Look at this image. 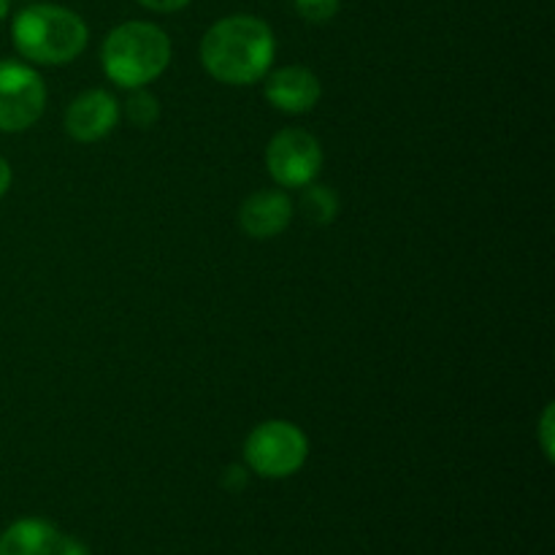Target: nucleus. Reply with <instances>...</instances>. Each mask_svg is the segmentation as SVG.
<instances>
[{"label":"nucleus","mask_w":555,"mask_h":555,"mask_svg":"<svg viewBox=\"0 0 555 555\" xmlns=\"http://www.w3.org/2000/svg\"><path fill=\"white\" fill-rule=\"evenodd\" d=\"M276 38L263 20L233 14L215 22L201 41V63L220 85L247 87L271 70Z\"/></svg>","instance_id":"obj_1"},{"label":"nucleus","mask_w":555,"mask_h":555,"mask_svg":"<svg viewBox=\"0 0 555 555\" xmlns=\"http://www.w3.org/2000/svg\"><path fill=\"white\" fill-rule=\"evenodd\" d=\"M16 52L36 65H68L90 41L85 20L76 11L54 3L22 9L11 25Z\"/></svg>","instance_id":"obj_2"},{"label":"nucleus","mask_w":555,"mask_h":555,"mask_svg":"<svg viewBox=\"0 0 555 555\" xmlns=\"http://www.w3.org/2000/svg\"><path fill=\"white\" fill-rule=\"evenodd\" d=\"M101 63L114 85L122 90H139L168 68L171 38L152 22H122L103 41Z\"/></svg>","instance_id":"obj_3"},{"label":"nucleus","mask_w":555,"mask_h":555,"mask_svg":"<svg viewBox=\"0 0 555 555\" xmlns=\"http://www.w3.org/2000/svg\"><path fill=\"white\" fill-rule=\"evenodd\" d=\"M309 455V439L296 423L266 421L244 439V464L266 480L293 477Z\"/></svg>","instance_id":"obj_4"},{"label":"nucleus","mask_w":555,"mask_h":555,"mask_svg":"<svg viewBox=\"0 0 555 555\" xmlns=\"http://www.w3.org/2000/svg\"><path fill=\"white\" fill-rule=\"evenodd\" d=\"M47 87L36 68L16 60H0V130L22 133L41 119Z\"/></svg>","instance_id":"obj_5"},{"label":"nucleus","mask_w":555,"mask_h":555,"mask_svg":"<svg viewBox=\"0 0 555 555\" xmlns=\"http://www.w3.org/2000/svg\"><path fill=\"white\" fill-rule=\"evenodd\" d=\"M266 168L280 188H307L323 168V146L307 130L285 128L266 146Z\"/></svg>","instance_id":"obj_6"},{"label":"nucleus","mask_w":555,"mask_h":555,"mask_svg":"<svg viewBox=\"0 0 555 555\" xmlns=\"http://www.w3.org/2000/svg\"><path fill=\"white\" fill-rule=\"evenodd\" d=\"M119 122V103L106 90H87L74 98L65 112V130L79 144H95L106 139Z\"/></svg>","instance_id":"obj_7"},{"label":"nucleus","mask_w":555,"mask_h":555,"mask_svg":"<svg viewBox=\"0 0 555 555\" xmlns=\"http://www.w3.org/2000/svg\"><path fill=\"white\" fill-rule=\"evenodd\" d=\"M266 79V101L285 114H307L318 106L323 87L320 79L304 65H285V68L269 70Z\"/></svg>","instance_id":"obj_8"},{"label":"nucleus","mask_w":555,"mask_h":555,"mask_svg":"<svg viewBox=\"0 0 555 555\" xmlns=\"http://www.w3.org/2000/svg\"><path fill=\"white\" fill-rule=\"evenodd\" d=\"M293 220V201L282 190H258L238 209L242 231L253 238H274L287 231Z\"/></svg>","instance_id":"obj_9"},{"label":"nucleus","mask_w":555,"mask_h":555,"mask_svg":"<svg viewBox=\"0 0 555 555\" xmlns=\"http://www.w3.org/2000/svg\"><path fill=\"white\" fill-rule=\"evenodd\" d=\"M60 540L49 520L22 518L0 534V555H54Z\"/></svg>","instance_id":"obj_10"},{"label":"nucleus","mask_w":555,"mask_h":555,"mask_svg":"<svg viewBox=\"0 0 555 555\" xmlns=\"http://www.w3.org/2000/svg\"><path fill=\"white\" fill-rule=\"evenodd\" d=\"M339 211V201H336L334 190L323 188V184H307L301 195V215L314 225H328Z\"/></svg>","instance_id":"obj_11"},{"label":"nucleus","mask_w":555,"mask_h":555,"mask_svg":"<svg viewBox=\"0 0 555 555\" xmlns=\"http://www.w3.org/2000/svg\"><path fill=\"white\" fill-rule=\"evenodd\" d=\"M125 117H128V122L135 125V128H152V125L157 122V117H160V103H157V98L152 95V92L139 87V90H133V95L125 101Z\"/></svg>","instance_id":"obj_12"},{"label":"nucleus","mask_w":555,"mask_h":555,"mask_svg":"<svg viewBox=\"0 0 555 555\" xmlns=\"http://www.w3.org/2000/svg\"><path fill=\"white\" fill-rule=\"evenodd\" d=\"M296 9L301 11L304 20L325 22L336 14V9H339V0H296Z\"/></svg>","instance_id":"obj_13"},{"label":"nucleus","mask_w":555,"mask_h":555,"mask_svg":"<svg viewBox=\"0 0 555 555\" xmlns=\"http://www.w3.org/2000/svg\"><path fill=\"white\" fill-rule=\"evenodd\" d=\"M540 442H542V450H545L547 461H553V404H547L545 415H542Z\"/></svg>","instance_id":"obj_14"},{"label":"nucleus","mask_w":555,"mask_h":555,"mask_svg":"<svg viewBox=\"0 0 555 555\" xmlns=\"http://www.w3.org/2000/svg\"><path fill=\"white\" fill-rule=\"evenodd\" d=\"M144 9L150 11H160V14H171V11H179L184 9V5L190 3V0H139Z\"/></svg>","instance_id":"obj_15"},{"label":"nucleus","mask_w":555,"mask_h":555,"mask_svg":"<svg viewBox=\"0 0 555 555\" xmlns=\"http://www.w3.org/2000/svg\"><path fill=\"white\" fill-rule=\"evenodd\" d=\"M54 555H90V551H87V547L76 540H60Z\"/></svg>","instance_id":"obj_16"},{"label":"nucleus","mask_w":555,"mask_h":555,"mask_svg":"<svg viewBox=\"0 0 555 555\" xmlns=\"http://www.w3.org/2000/svg\"><path fill=\"white\" fill-rule=\"evenodd\" d=\"M11 179H14V173H11L9 160H5V157H0V198H3V195L9 193Z\"/></svg>","instance_id":"obj_17"},{"label":"nucleus","mask_w":555,"mask_h":555,"mask_svg":"<svg viewBox=\"0 0 555 555\" xmlns=\"http://www.w3.org/2000/svg\"><path fill=\"white\" fill-rule=\"evenodd\" d=\"M9 9H11V0H0V20L9 14Z\"/></svg>","instance_id":"obj_18"}]
</instances>
